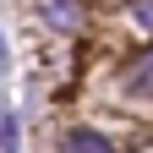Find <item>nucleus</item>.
Here are the masks:
<instances>
[{"mask_svg":"<svg viewBox=\"0 0 153 153\" xmlns=\"http://www.w3.org/2000/svg\"><path fill=\"white\" fill-rule=\"evenodd\" d=\"M38 11H44V22L60 27V33H76V27H82V0H38Z\"/></svg>","mask_w":153,"mask_h":153,"instance_id":"nucleus-1","label":"nucleus"},{"mask_svg":"<svg viewBox=\"0 0 153 153\" xmlns=\"http://www.w3.org/2000/svg\"><path fill=\"white\" fill-rule=\"evenodd\" d=\"M66 153H115L99 131H66Z\"/></svg>","mask_w":153,"mask_h":153,"instance_id":"nucleus-2","label":"nucleus"},{"mask_svg":"<svg viewBox=\"0 0 153 153\" xmlns=\"http://www.w3.org/2000/svg\"><path fill=\"white\" fill-rule=\"evenodd\" d=\"M126 93H137V99H153V55H148V60L126 76Z\"/></svg>","mask_w":153,"mask_h":153,"instance_id":"nucleus-3","label":"nucleus"},{"mask_svg":"<svg viewBox=\"0 0 153 153\" xmlns=\"http://www.w3.org/2000/svg\"><path fill=\"white\" fill-rule=\"evenodd\" d=\"M137 27H153V0H137Z\"/></svg>","mask_w":153,"mask_h":153,"instance_id":"nucleus-4","label":"nucleus"},{"mask_svg":"<svg viewBox=\"0 0 153 153\" xmlns=\"http://www.w3.org/2000/svg\"><path fill=\"white\" fill-rule=\"evenodd\" d=\"M0 71H6V33H0Z\"/></svg>","mask_w":153,"mask_h":153,"instance_id":"nucleus-5","label":"nucleus"}]
</instances>
